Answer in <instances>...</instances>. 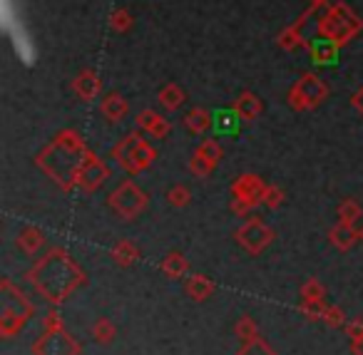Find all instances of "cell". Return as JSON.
<instances>
[{
  "mask_svg": "<svg viewBox=\"0 0 363 355\" xmlns=\"http://www.w3.org/2000/svg\"><path fill=\"white\" fill-rule=\"evenodd\" d=\"M107 179H110V169H107V164L95 154V152H87L85 162H82L80 171H77V189L92 194V191L100 189Z\"/></svg>",
  "mask_w": 363,
  "mask_h": 355,
  "instance_id": "obj_10",
  "label": "cell"
},
{
  "mask_svg": "<svg viewBox=\"0 0 363 355\" xmlns=\"http://www.w3.org/2000/svg\"><path fill=\"white\" fill-rule=\"evenodd\" d=\"M33 313L35 308H33L30 298L13 281H0V335L16 338L26 328L28 318H33Z\"/></svg>",
  "mask_w": 363,
  "mask_h": 355,
  "instance_id": "obj_3",
  "label": "cell"
},
{
  "mask_svg": "<svg viewBox=\"0 0 363 355\" xmlns=\"http://www.w3.org/2000/svg\"><path fill=\"white\" fill-rule=\"evenodd\" d=\"M351 107L358 112V115H363V87H361V90H356V92L351 95Z\"/></svg>",
  "mask_w": 363,
  "mask_h": 355,
  "instance_id": "obj_40",
  "label": "cell"
},
{
  "mask_svg": "<svg viewBox=\"0 0 363 355\" xmlns=\"http://www.w3.org/2000/svg\"><path fill=\"white\" fill-rule=\"evenodd\" d=\"M272 241H274L272 226H267L264 221H259V219H249L247 224L237 231V244L252 256L262 254V251L267 249Z\"/></svg>",
  "mask_w": 363,
  "mask_h": 355,
  "instance_id": "obj_9",
  "label": "cell"
},
{
  "mask_svg": "<svg viewBox=\"0 0 363 355\" xmlns=\"http://www.w3.org/2000/svg\"><path fill=\"white\" fill-rule=\"evenodd\" d=\"M234 112H237L239 117H242L244 122H254L257 120L259 115H262V100H259L257 95H254V92H242V95L237 97V100H234Z\"/></svg>",
  "mask_w": 363,
  "mask_h": 355,
  "instance_id": "obj_17",
  "label": "cell"
},
{
  "mask_svg": "<svg viewBox=\"0 0 363 355\" xmlns=\"http://www.w3.org/2000/svg\"><path fill=\"white\" fill-rule=\"evenodd\" d=\"M112 259H115V264L122 266V269H130V266L140 259V249H137L132 241L122 239V241H117V244L112 246Z\"/></svg>",
  "mask_w": 363,
  "mask_h": 355,
  "instance_id": "obj_22",
  "label": "cell"
},
{
  "mask_svg": "<svg viewBox=\"0 0 363 355\" xmlns=\"http://www.w3.org/2000/svg\"><path fill=\"white\" fill-rule=\"evenodd\" d=\"M308 6H313L318 11V8H328L331 3H328V0H308Z\"/></svg>",
  "mask_w": 363,
  "mask_h": 355,
  "instance_id": "obj_43",
  "label": "cell"
},
{
  "mask_svg": "<svg viewBox=\"0 0 363 355\" xmlns=\"http://www.w3.org/2000/svg\"><path fill=\"white\" fill-rule=\"evenodd\" d=\"M100 112L107 122L117 125V122H125L127 115H130V102L122 95H117V92H110V95L100 102Z\"/></svg>",
  "mask_w": 363,
  "mask_h": 355,
  "instance_id": "obj_15",
  "label": "cell"
},
{
  "mask_svg": "<svg viewBox=\"0 0 363 355\" xmlns=\"http://www.w3.org/2000/svg\"><path fill=\"white\" fill-rule=\"evenodd\" d=\"M85 140L80 132L75 130H62L48 142L35 157V164L52 184H57L62 191L77 189V171H80L82 162L87 157Z\"/></svg>",
  "mask_w": 363,
  "mask_h": 355,
  "instance_id": "obj_2",
  "label": "cell"
},
{
  "mask_svg": "<svg viewBox=\"0 0 363 355\" xmlns=\"http://www.w3.org/2000/svg\"><path fill=\"white\" fill-rule=\"evenodd\" d=\"M184 100H187V95H184V90H182L177 82H167V85L160 90L162 107H164V110H169V112L179 110V107L184 105Z\"/></svg>",
  "mask_w": 363,
  "mask_h": 355,
  "instance_id": "obj_24",
  "label": "cell"
},
{
  "mask_svg": "<svg viewBox=\"0 0 363 355\" xmlns=\"http://www.w3.org/2000/svg\"><path fill=\"white\" fill-rule=\"evenodd\" d=\"M115 333H117V328L110 318H97L95 325H92V338L102 345H110L112 340H115Z\"/></svg>",
  "mask_w": 363,
  "mask_h": 355,
  "instance_id": "obj_25",
  "label": "cell"
},
{
  "mask_svg": "<svg viewBox=\"0 0 363 355\" xmlns=\"http://www.w3.org/2000/svg\"><path fill=\"white\" fill-rule=\"evenodd\" d=\"M199 152H202L209 162H214V164H219V162H222V157H224V150H222V145H219L217 140H204L202 145H199Z\"/></svg>",
  "mask_w": 363,
  "mask_h": 355,
  "instance_id": "obj_34",
  "label": "cell"
},
{
  "mask_svg": "<svg viewBox=\"0 0 363 355\" xmlns=\"http://www.w3.org/2000/svg\"><path fill=\"white\" fill-rule=\"evenodd\" d=\"M107 201H110V209L125 221H132L140 214H145L147 204H150L147 191L140 189L135 181H122V184L112 191Z\"/></svg>",
  "mask_w": 363,
  "mask_h": 355,
  "instance_id": "obj_7",
  "label": "cell"
},
{
  "mask_svg": "<svg viewBox=\"0 0 363 355\" xmlns=\"http://www.w3.org/2000/svg\"><path fill=\"white\" fill-rule=\"evenodd\" d=\"M328 239H331V244L336 246L338 251H351L353 246H356V241L361 239V234H358L356 226L341 224V221H338V224L328 231Z\"/></svg>",
  "mask_w": 363,
  "mask_h": 355,
  "instance_id": "obj_16",
  "label": "cell"
},
{
  "mask_svg": "<svg viewBox=\"0 0 363 355\" xmlns=\"http://www.w3.org/2000/svg\"><path fill=\"white\" fill-rule=\"evenodd\" d=\"M361 239H363V229H361Z\"/></svg>",
  "mask_w": 363,
  "mask_h": 355,
  "instance_id": "obj_44",
  "label": "cell"
},
{
  "mask_svg": "<svg viewBox=\"0 0 363 355\" xmlns=\"http://www.w3.org/2000/svg\"><path fill=\"white\" fill-rule=\"evenodd\" d=\"M306 47H308V55H311V60L316 62V65H333V62H338V50H341V47L333 40H328V38H323V35L313 38V40L306 43Z\"/></svg>",
  "mask_w": 363,
  "mask_h": 355,
  "instance_id": "obj_13",
  "label": "cell"
},
{
  "mask_svg": "<svg viewBox=\"0 0 363 355\" xmlns=\"http://www.w3.org/2000/svg\"><path fill=\"white\" fill-rule=\"evenodd\" d=\"M358 335H363V323H358V320H353L351 325H348V338H358Z\"/></svg>",
  "mask_w": 363,
  "mask_h": 355,
  "instance_id": "obj_41",
  "label": "cell"
},
{
  "mask_svg": "<svg viewBox=\"0 0 363 355\" xmlns=\"http://www.w3.org/2000/svg\"><path fill=\"white\" fill-rule=\"evenodd\" d=\"M363 30V21L346 6V3H331L323 13L321 23H318V35L333 40L338 47L348 45L358 33Z\"/></svg>",
  "mask_w": 363,
  "mask_h": 355,
  "instance_id": "obj_4",
  "label": "cell"
},
{
  "mask_svg": "<svg viewBox=\"0 0 363 355\" xmlns=\"http://www.w3.org/2000/svg\"><path fill=\"white\" fill-rule=\"evenodd\" d=\"M16 244H18V249H23L28 256H35L38 251L43 249V244H45V234H43L38 226H26V229L18 231Z\"/></svg>",
  "mask_w": 363,
  "mask_h": 355,
  "instance_id": "obj_18",
  "label": "cell"
},
{
  "mask_svg": "<svg viewBox=\"0 0 363 355\" xmlns=\"http://www.w3.org/2000/svg\"><path fill=\"white\" fill-rule=\"evenodd\" d=\"M167 201H169L172 206H177V209H182V206H187L189 201H192V191L184 184H174L167 191Z\"/></svg>",
  "mask_w": 363,
  "mask_h": 355,
  "instance_id": "obj_31",
  "label": "cell"
},
{
  "mask_svg": "<svg viewBox=\"0 0 363 355\" xmlns=\"http://www.w3.org/2000/svg\"><path fill=\"white\" fill-rule=\"evenodd\" d=\"M284 201V189H279V186H267V191H264V206H269V209H279Z\"/></svg>",
  "mask_w": 363,
  "mask_h": 355,
  "instance_id": "obj_36",
  "label": "cell"
},
{
  "mask_svg": "<svg viewBox=\"0 0 363 355\" xmlns=\"http://www.w3.org/2000/svg\"><path fill=\"white\" fill-rule=\"evenodd\" d=\"M328 97V85L313 72H303L289 90V105L296 112L316 110L323 100Z\"/></svg>",
  "mask_w": 363,
  "mask_h": 355,
  "instance_id": "obj_6",
  "label": "cell"
},
{
  "mask_svg": "<svg viewBox=\"0 0 363 355\" xmlns=\"http://www.w3.org/2000/svg\"><path fill=\"white\" fill-rule=\"evenodd\" d=\"M321 320H326L328 325H341L343 323V310L341 308H336V305H326V310H323V318Z\"/></svg>",
  "mask_w": 363,
  "mask_h": 355,
  "instance_id": "obj_37",
  "label": "cell"
},
{
  "mask_svg": "<svg viewBox=\"0 0 363 355\" xmlns=\"http://www.w3.org/2000/svg\"><path fill=\"white\" fill-rule=\"evenodd\" d=\"M239 120H242V117L234 112V107L232 110H219L217 115H214V127H217L219 132H237Z\"/></svg>",
  "mask_w": 363,
  "mask_h": 355,
  "instance_id": "obj_28",
  "label": "cell"
},
{
  "mask_svg": "<svg viewBox=\"0 0 363 355\" xmlns=\"http://www.w3.org/2000/svg\"><path fill=\"white\" fill-rule=\"evenodd\" d=\"M277 45L286 52H296V50H301V47H306V40H303V35H301V28H296V26L284 28V30L277 35Z\"/></svg>",
  "mask_w": 363,
  "mask_h": 355,
  "instance_id": "obj_23",
  "label": "cell"
},
{
  "mask_svg": "<svg viewBox=\"0 0 363 355\" xmlns=\"http://www.w3.org/2000/svg\"><path fill=\"white\" fill-rule=\"evenodd\" d=\"M184 125L192 135H204L207 130L214 127V115L204 107H192V110L184 115Z\"/></svg>",
  "mask_w": 363,
  "mask_h": 355,
  "instance_id": "obj_19",
  "label": "cell"
},
{
  "mask_svg": "<svg viewBox=\"0 0 363 355\" xmlns=\"http://www.w3.org/2000/svg\"><path fill=\"white\" fill-rule=\"evenodd\" d=\"M351 350H353V355H363V335L351 340Z\"/></svg>",
  "mask_w": 363,
  "mask_h": 355,
  "instance_id": "obj_42",
  "label": "cell"
},
{
  "mask_svg": "<svg viewBox=\"0 0 363 355\" xmlns=\"http://www.w3.org/2000/svg\"><path fill=\"white\" fill-rule=\"evenodd\" d=\"M132 13L130 11H125V8H120V11H115L110 16V26H112V30L115 33H127L132 28Z\"/></svg>",
  "mask_w": 363,
  "mask_h": 355,
  "instance_id": "obj_32",
  "label": "cell"
},
{
  "mask_svg": "<svg viewBox=\"0 0 363 355\" xmlns=\"http://www.w3.org/2000/svg\"><path fill=\"white\" fill-rule=\"evenodd\" d=\"M45 328L48 330H52V328H65V325H62V318L55 313V310H50V313L45 315Z\"/></svg>",
  "mask_w": 363,
  "mask_h": 355,
  "instance_id": "obj_39",
  "label": "cell"
},
{
  "mask_svg": "<svg viewBox=\"0 0 363 355\" xmlns=\"http://www.w3.org/2000/svg\"><path fill=\"white\" fill-rule=\"evenodd\" d=\"M160 269L167 278H184V276L189 274V261L182 254H177V251H172V254H167L164 259H162Z\"/></svg>",
  "mask_w": 363,
  "mask_h": 355,
  "instance_id": "obj_20",
  "label": "cell"
},
{
  "mask_svg": "<svg viewBox=\"0 0 363 355\" xmlns=\"http://www.w3.org/2000/svg\"><path fill=\"white\" fill-rule=\"evenodd\" d=\"M26 278L48 303L60 305L85 283V271L72 259L70 251L55 246L28 271Z\"/></svg>",
  "mask_w": 363,
  "mask_h": 355,
  "instance_id": "obj_1",
  "label": "cell"
},
{
  "mask_svg": "<svg viewBox=\"0 0 363 355\" xmlns=\"http://www.w3.org/2000/svg\"><path fill=\"white\" fill-rule=\"evenodd\" d=\"M234 333H237V338L242 340V343H249V340L259 338V325L254 323L252 315H242V318L237 320V325H234Z\"/></svg>",
  "mask_w": 363,
  "mask_h": 355,
  "instance_id": "obj_26",
  "label": "cell"
},
{
  "mask_svg": "<svg viewBox=\"0 0 363 355\" xmlns=\"http://www.w3.org/2000/svg\"><path fill=\"white\" fill-rule=\"evenodd\" d=\"M323 310H326L323 300H301V313H306L311 320H321Z\"/></svg>",
  "mask_w": 363,
  "mask_h": 355,
  "instance_id": "obj_35",
  "label": "cell"
},
{
  "mask_svg": "<svg viewBox=\"0 0 363 355\" xmlns=\"http://www.w3.org/2000/svg\"><path fill=\"white\" fill-rule=\"evenodd\" d=\"M214 162H209L207 157L202 154V152H194L192 154V159H189V171H192L194 176H199V179H204V176H209L214 171Z\"/></svg>",
  "mask_w": 363,
  "mask_h": 355,
  "instance_id": "obj_29",
  "label": "cell"
},
{
  "mask_svg": "<svg viewBox=\"0 0 363 355\" xmlns=\"http://www.w3.org/2000/svg\"><path fill=\"white\" fill-rule=\"evenodd\" d=\"M361 214H363L361 204H358V201H353V199L341 201V206H338V221H341V224L356 226V221L361 219Z\"/></svg>",
  "mask_w": 363,
  "mask_h": 355,
  "instance_id": "obj_27",
  "label": "cell"
},
{
  "mask_svg": "<svg viewBox=\"0 0 363 355\" xmlns=\"http://www.w3.org/2000/svg\"><path fill=\"white\" fill-rule=\"evenodd\" d=\"M112 159L127 174H142V171H147L155 164L157 150L147 140H142L137 132H130V135H125L112 147Z\"/></svg>",
  "mask_w": 363,
  "mask_h": 355,
  "instance_id": "obj_5",
  "label": "cell"
},
{
  "mask_svg": "<svg viewBox=\"0 0 363 355\" xmlns=\"http://www.w3.org/2000/svg\"><path fill=\"white\" fill-rule=\"evenodd\" d=\"M102 90V80L95 70H82L80 75L72 80V92L80 97L82 102H92Z\"/></svg>",
  "mask_w": 363,
  "mask_h": 355,
  "instance_id": "obj_14",
  "label": "cell"
},
{
  "mask_svg": "<svg viewBox=\"0 0 363 355\" xmlns=\"http://www.w3.org/2000/svg\"><path fill=\"white\" fill-rule=\"evenodd\" d=\"M237 355H277V353H274V348L264 338H254L249 343H242Z\"/></svg>",
  "mask_w": 363,
  "mask_h": 355,
  "instance_id": "obj_30",
  "label": "cell"
},
{
  "mask_svg": "<svg viewBox=\"0 0 363 355\" xmlns=\"http://www.w3.org/2000/svg\"><path fill=\"white\" fill-rule=\"evenodd\" d=\"M82 345L65 328L43 330L40 338L33 343V355H80Z\"/></svg>",
  "mask_w": 363,
  "mask_h": 355,
  "instance_id": "obj_8",
  "label": "cell"
},
{
  "mask_svg": "<svg viewBox=\"0 0 363 355\" xmlns=\"http://www.w3.org/2000/svg\"><path fill=\"white\" fill-rule=\"evenodd\" d=\"M323 295H326V288L318 283V278H308L301 286V300H323Z\"/></svg>",
  "mask_w": 363,
  "mask_h": 355,
  "instance_id": "obj_33",
  "label": "cell"
},
{
  "mask_svg": "<svg viewBox=\"0 0 363 355\" xmlns=\"http://www.w3.org/2000/svg\"><path fill=\"white\" fill-rule=\"evenodd\" d=\"M269 184H264L262 176L257 174H242L232 181V196L234 199H244L249 204L259 206L264 204V191H267Z\"/></svg>",
  "mask_w": 363,
  "mask_h": 355,
  "instance_id": "obj_11",
  "label": "cell"
},
{
  "mask_svg": "<svg viewBox=\"0 0 363 355\" xmlns=\"http://www.w3.org/2000/svg\"><path fill=\"white\" fill-rule=\"evenodd\" d=\"M214 293V283L209 276H202V274H194L187 278V295L194 300H207L209 295Z\"/></svg>",
  "mask_w": 363,
  "mask_h": 355,
  "instance_id": "obj_21",
  "label": "cell"
},
{
  "mask_svg": "<svg viewBox=\"0 0 363 355\" xmlns=\"http://www.w3.org/2000/svg\"><path fill=\"white\" fill-rule=\"evenodd\" d=\"M137 127L140 130H145L147 135L157 137V140H167L172 132V122L167 120V117H162L160 112L155 110H142L140 115H137Z\"/></svg>",
  "mask_w": 363,
  "mask_h": 355,
  "instance_id": "obj_12",
  "label": "cell"
},
{
  "mask_svg": "<svg viewBox=\"0 0 363 355\" xmlns=\"http://www.w3.org/2000/svg\"><path fill=\"white\" fill-rule=\"evenodd\" d=\"M232 214H237V216H247L249 211L254 209V204H249V201H244V199H232Z\"/></svg>",
  "mask_w": 363,
  "mask_h": 355,
  "instance_id": "obj_38",
  "label": "cell"
}]
</instances>
